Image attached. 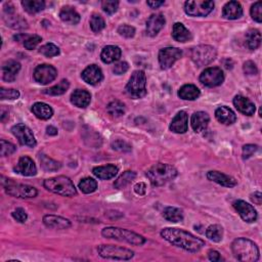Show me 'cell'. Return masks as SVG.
<instances>
[{
	"mask_svg": "<svg viewBox=\"0 0 262 262\" xmlns=\"http://www.w3.org/2000/svg\"><path fill=\"white\" fill-rule=\"evenodd\" d=\"M122 51L120 47L116 46V45H108L105 46L102 53L101 59L105 64H112V62L118 61L121 58Z\"/></svg>",
	"mask_w": 262,
	"mask_h": 262,
	"instance_id": "obj_30",
	"label": "cell"
},
{
	"mask_svg": "<svg viewBox=\"0 0 262 262\" xmlns=\"http://www.w3.org/2000/svg\"><path fill=\"white\" fill-rule=\"evenodd\" d=\"M135 177H137V173L133 172V171H130V170L125 171V172L122 175H120L118 179L114 183V186L115 188H118V189L124 188L125 186H127L132 180H134Z\"/></svg>",
	"mask_w": 262,
	"mask_h": 262,
	"instance_id": "obj_39",
	"label": "cell"
},
{
	"mask_svg": "<svg viewBox=\"0 0 262 262\" xmlns=\"http://www.w3.org/2000/svg\"><path fill=\"white\" fill-rule=\"evenodd\" d=\"M178 172L175 167L165 163H157L147 171V176L154 186H161L174 179Z\"/></svg>",
	"mask_w": 262,
	"mask_h": 262,
	"instance_id": "obj_3",
	"label": "cell"
},
{
	"mask_svg": "<svg viewBox=\"0 0 262 262\" xmlns=\"http://www.w3.org/2000/svg\"><path fill=\"white\" fill-rule=\"evenodd\" d=\"M147 3L151 8H158L159 6L163 5L165 2L164 1H148Z\"/></svg>",
	"mask_w": 262,
	"mask_h": 262,
	"instance_id": "obj_60",
	"label": "cell"
},
{
	"mask_svg": "<svg viewBox=\"0 0 262 262\" xmlns=\"http://www.w3.org/2000/svg\"><path fill=\"white\" fill-rule=\"evenodd\" d=\"M118 33L125 38H132L135 35V28L129 25H122L118 28Z\"/></svg>",
	"mask_w": 262,
	"mask_h": 262,
	"instance_id": "obj_52",
	"label": "cell"
},
{
	"mask_svg": "<svg viewBox=\"0 0 262 262\" xmlns=\"http://www.w3.org/2000/svg\"><path fill=\"white\" fill-rule=\"evenodd\" d=\"M224 74L220 68H208L202 72L200 82L207 87H216L223 83Z\"/></svg>",
	"mask_w": 262,
	"mask_h": 262,
	"instance_id": "obj_11",
	"label": "cell"
},
{
	"mask_svg": "<svg viewBox=\"0 0 262 262\" xmlns=\"http://www.w3.org/2000/svg\"><path fill=\"white\" fill-rule=\"evenodd\" d=\"M246 44L249 49L255 50L261 44V34L258 30L252 29L249 30L246 34Z\"/></svg>",
	"mask_w": 262,
	"mask_h": 262,
	"instance_id": "obj_36",
	"label": "cell"
},
{
	"mask_svg": "<svg viewBox=\"0 0 262 262\" xmlns=\"http://www.w3.org/2000/svg\"><path fill=\"white\" fill-rule=\"evenodd\" d=\"M188 128V116L186 112L180 111L171 121L170 130L174 133L183 134L187 131Z\"/></svg>",
	"mask_w": 262,
	"mask_h": 262,
	"instance_id": "obj_22",
	"label": "cell"
},
{
	"mask_svg": "<svg viewBox=\"0 0 262 262\" xmlns=\"http://www.w3.org/2000/svg\"><path fill=\"white\" fill-rule=\"evenodd\" d=\"M4 21L7 24V26H10L13 29H26L28 28V23H27L26 20H24L22 16L20 15H15V8L13 5L10 4V8H4Z\"/></svg>",
	"mask_w": 262,
	"mask_h": 262,
	"instance_id": "obj_16",
	"label": "cell"
},
{
	"mask_svg": "<svg viewBox=\"0 0 262 262\" xmlns=\"http://www.w3.org/2000/svg\"><path fill=\"white\" fill-rule=\"evenodd\" d=\"M20 97V92L16 89H5L3 87L0 88V99L5 101V99H16Z\"/></svg>",
	"mask_w": 262,
	"mask_h": 262,
	"instance_id": "obj_46",
	"label": "cell"
},
{
	"mask_svg": "<svg viewBox=\"0 0 262 262\" xmlns=\"http://www.w3.org/2000/svg\"><path fill=\"white\" fill-rule=\"evenodd\" d=\"M81 77L84 80V82L90 85H96L102 82L104 78L102 69L96 65L88 66L81 74Z\"/></svg>",
	"mask_w": 262,
	"mask_h": 262,
	"instance_id": "obj_17",
	"label": "cell"
},
{
	"mask_svg": "<svg viewBox=\"0 0 262 262\" xmlns=\"http://www.w3.org/2000/svg\"><path fill=\"white\" fill-rule=\"evenodd\" d=\"M106 23L105 20L102 17V15H92V17H90V28L94 32L98 33L102 30L105 29Z\"/></svg>",
	"mask_w": 262,
	"mask_h": 262,
	"instance_id": "obj_44",
	"label": "cell"
},
{
	"mask_svg": "<svg viewBox=\"0 0 262 262\" xmlns=\"http://www.w3.org/2000/svg\"><path fill=\"white\" fill-rule=\"evenodd\" d=\"M251 16L252 19L256 21L257 23L262 22V2L257 1L251 7Z\"/></svg>",
	"mask_w": 262,
	"mask_h": 262,
	"instance_id": "obj_49",
	"label": "cell"
},
{
	"mask_svg": "<svg viewBox=\"0 0 262 262\" xmlns=\"http://www.w3.org/2000/svg\"><path fill=\"white\" fill-rule=\"evenodd\" d=\"M231 251L233 256L243 262H256L260 256L256 244L246 238L234 240L231 244Z\"/></svg>",
	"mask_w": 262,
	"mask_h": 262,
	"instance_id": "obj_2",
	"label": "cell"
},
{
	"mask_svg": "<svg viewBox=\"0 0 262 262\" xmlns=\"http://www.w3.org/2000/svg\"><path fill=\"white\" fill-rule=\"evenodd\" d=\"M33 114L41 120H48L53 115L52 108L45 103H36L32 107Z\"/></svg>",
	"mask_w": 262,
	"mask_h": 262,
	"instance_id": "obj_31",
	"label": "cell"
},
{
	"mask_svg": "<svg viewBox=\"0 0 262 262\" xmlns=\"http://www.w3.org/2000/svg\"><path fill=\"white\" fill-rule=\"evenodd\" d=\"M216 57H217V50L211 45H198L191 50V59L198 67H204L211 64Z\"/></svg>",
	"mask_w": 262,
	"mask_h": 262,
	"instance_id": "obj_7",
	"label": "cell"
},
{
	"mask_svg": "<svg viewBox=\"0 0 262 262\" xmlns=\"http://www.w3.org/2000/svg\"><path fill=\"white\" fill-rule=\"evenodd\" d=\"M200 94V89L194 84H185L178 90V96L185 101H195Z\"/></svg>",
	"mask_w": 262,
	"mask_h": 262,
	"instance_id": "obj_33",
	"label": "cell"
},
{
	"mask_svg": "<svg viewBox=\"0 0 262 262\" xmlns=\"http://www.w3.org/2000/svg\"><path fill=\"white\" fill-rule=\"evenodd\" d=\"M0 142H1V152H0L1 153V156H3V157L10 156L16 151V147L12 142H8L4 139H1V141Z\"/></svg>",
	"mask_w": 262,
	"mask_h": 262,
	"instance_id": "obj_51",
	"label": "cell"
},
{
	"mask_svg": "<svg viewBox=\"0 0 262 262\" xmlns=\"http://www.w3.org/2000/svg\"><path fill=\"white\" fill-rule=\"evenodd\" d=\"M92 102V94L87 90L77 89L71 94V103L78 108H86Z\"/></svg>",
	"mask_w": 262,
	"mask_h": 262,
	"instance_id": "obj_28",
	"label": "cell"
},
{
	"mask_svg": "<svg viewBox=\"0 0 262 262\" xmlns=\"http://www.w3.org/2000/svg\"><path fill=\"white\" fill-rule=\"evenodd\" d=\"M39 52L45 57L52 58V57H57L60 55V48L53 43H47L40 47Z\"/></svg>",
	"mask_w": 262,
	"mask_h": 262,
	"instance_id": "obj_45",
	"label": "cell"
},
{
	"mask_svg": "<svg viewBox=\"0 0 262 262\" xmlns=\"http://www.w3.org/2000/svg\"><path fill=\"white\" fill-rule=\"evenodd\" d=\"M208 258H209V260H211L213 262H218V261L223 260L219 253L215 250H211V251L208 252Z\"/></svg>",
	"mask_w": 262,
	"mask_h": 262,
	"instance_id": "obj_58",
	"label": "cell"
},
{
	"mask_svg": "<svg viewBox=\"0 0 262 262\" xmlns=\"http://www.w3.org/2000/svg\"><path fill=\"white\" fill-rule=\"evenodd\" d=\"M12 132L15 137L19 139L20 143L23 146L34 148L36 146V139L34 134L29 127H27L24 124H16L12 128Z\"/></svg>",
	"mask_w": 262,
	"mask_h": 262,
	"instance_id": "obj_14",
	"label": "cell"
},
{
	"mask_svg": "<svg viewBox=\"0 0 262 262\" xmlns=\"http://www.w3.org/2000/svg\"><path fill=\"white\" fill-rule=\"evenodd\" d=\"M42 41V38L40 37L39 35H32V36H28L25 40H24V46L25 48L32 50L34 48H36V46Z\"/></svg>",
	"mask_w": 262,
	"mask_h": 262,
	"instance_id": "obj_48",
	"label": "cell"
},
{
	"mask_svg": "<svg viewBox=\"0 0 262 262\" xmlns=\"http://www.w3.org/2000/svg\"><path fill=\"white\" fill-rule=\"evenodd\" d=\"M79 188L80 191L84 194H92L96 191L97 183L96 180H94L92 177H86L79 183Z\"/></svg>",
	"mask_w": 262,
	"mask_h": 262,
	"instance_id": "obj_43",
	"label": "cell"
},
{
	"mask_svg": "<svg viewBox=\"0 0 262 262\" xmlns=\"http://www.w3.org/2000/svg\"><path fill=\"white\" fill-rule=\"evenodd\" d=\"M172 37L178 42H186L192 39V33L185 28L184 24L175 23L173 25Z\"/></svg>",
	"mask_w": 262,
	"mask_h": 262,
	"instance_id": "obj_34",
	"label": "cell"
},
{
	"mask_svg": "<svg viewBox=\"0 0 262 262\" xmlns=\"http://www.w3.org/2000/svg\"><path fill=\"white\" fill-rule=\"evenodd\" d=\"M119 7V2L118 1H114V0H105V1L102 2V8L105 13L108 15H113L117 11H118Z\"/></svg>",
	"mask_w": 262,
	"mask_h": 262,
	"instance_id": "obj_47",
	"label": "cell"
},
{
	"mask_svg": "<svg viewBox=\"0 0 262 262\" xmlns=\"http://www.w3.org/2000/svg\"><path fill=\"white\" fill-rule=\"evenodd\" d=\"M39 160H40L41 167L46 171H58L62 167V164L60 163V162L47 157L46 155H43V154L40 155Z\"/></svg>",
	"mask_w": 262,
	"mask_h": 262,
	"instance_id": "obj_42",
	"label": "cell"
},
{
	"mask_svg": "<svg viewBox=\"0 0 262 262\" xmlns=\"http://www.w3.org/2000/svg\"><path fill=\"white\" fill-rule=\"evenodd\" d=\"M214 8V2L210 0H189L185 3V12L191 16H206Z\"/></svg>",
	"mask_w": 262,
	"mask_h": 262,
	"instance_id": "obj_9",
	"label": "cell"
},
{
	"mask_svg": "<svg viewBox=\"0 0 262 262\" xmlns=\"http://www.w3.org/2000/svg\"><path fill=\"white\" fill-rule=\"evenodd\" d=\"M206 237L215 243H219L223 237L222 227H220L219 224L210 225V227L206 230Z\"/></svg>",
	"mask_w": 262,
	"mask_h": 262,
	"instance_id": "obj_38",
	"label": "cell"
},
{
	"mask_svg": "<svg viewBox=\"0 0 262 262\" xmlns=\"http://www.w3.org/2000/svg\"><path fill=\"white\" fill-rule=\"evenodd\" d=\"M210 122V117L205 112H196L193 114L191 124L195 132L200 133L207 129Z\"/></svg>",
	"mask_w": 262,
	"mask_h": 262,
	"instance_id": "obj_26",
	"label": "cell"
},
{
	"mask_svg": "<svg viewBox=\"0 0 262 262\" xmlns=\"http://www.w3.org/2000/svg\"><path fill=\"white\" fill-rule=\"evenodd\" d=\"M43 185L47 191L64 197H73L77 194L73 182L64 175L44 180Z\"/></svg>",
	"mask_w": 262,
	"mask_h": 262,
	"instance_id": "obj_5",
	"label": "cell"
},
{
	"mask_svg": "<svg viewBox=\"0 0 262 262\" xmlns=\"http://www.w3.org/2000/svg\"><path fill=\"white\" fill-rule=\"evenodd\" d=\"M43 223L45 227L55 230H67L71 227V221L67 218L57 215H45L43 217Z\"/></svg>",
	"mask_w": 262,
	"mask_h": 262,
	"instance_id": "obj_21",
	"label": "cell"
},
{
	"mask_svg": "<svg viewBox=\"0 0 262 262\" xmlns=\"http://www.w3.org/2000/svg\"><path fill=\"white\" fill-rule=\"evenodd\" d=\"M243 15V7L238 1H230L222 8V16L225 20H237Z\"/></svg>",
	"mask_w": 262,
	"mask_h": 262,
	"instance_id": "obj_25",
	"label": "cell"
},
{
	"mask_svg": "<svg viewBox=\"0 0 262 262\" xmlns=\"http://www.w3.org/2000/svg\"><path fill=\"white\" fill-rule=\"evenodd\" d=\"M166 20L165 16L162 14H156V15H152L149 20L147 21V33L151 37H155L158 33L163 29V27L165 26Z\"/></svg>",
	"mask_w": 262,
	"mask_h": 262,
	"instance_id": "obj_19",
	"label": "cell"
},
{
	"mask_svg": "<svg viewBox=\"0 0 262 262\" xmlns=\"http://www.w3.org/2000/svg\"><path fill=\"white\" fill-rule=\"evenodd\" d=\"M69 87H70L69 81L64 79V80H62L59 84L52 86L48 89L43 90V93L48 94V95H62L67 92Z\"/></svg>",
	"mask_w": 262,
	"mask_h": 262,
	"instance_id": "obj_40",
	"label": "cell"
},
{
	"mask_svg": "<svg viewBox=\"0 0 262 262\" xmlns=\"http://www.w3.org/2000/svg\"><path fill=\"white\" fill-rule=\"evenodd\" d=\"M102 234L104 238L125 242L134 246H140L146 243V239H144L142 236H140V234L128 231V230H125V229H120V228H115V227L105 228L102 231Z\"/></svg>",
	"mask_w": 262,
	"mask_h": 262,
	"instance_id": "obj_4",
	"label": "cell"
},
{
	"mask_svg": "<svg viewBox=\"0 0 262 262\" xmlns=\"http://www.w3.org/2000/svg\"><path fill=\"white\" fill-rule=\"evenodd\" d=\"M233 105L236 107V109L246 116H252L254 115L256 108L255 105L253 104L249 98L243 96V95H236L233 98Z\"/></svg>",
	"mask_w": 262,
	"mask_h": 262,
	"instance_id": "obj_23",
	"label": "cell"
},
{
	"mask_svg": "<svg viewBox=\"0 0 262 262\" xmlns=\"http://www.w3.org/2000/svg\"><path fill=\"white\" fill-rule=\"evenodd\" d=\"M258 147L256 144H246V146L243 147V152H242V156L244 160H247L249 158H251L253 155H254V153L257 151Z\"/></svg>",
	"mask_w": 262,
	"mask_h": 262,
	"instance_id": "obj_53",
	"label": "cell"
},
{
	"mask_svg": "<svg viewBox=\"0 0 262 262\" xmlns=\"http://www.w3.org/2000/svg\"><path fill=\"white\" fill-rule=\"evenodd\" d=\"M161 237L172 245L191 253H197L205 246L203 240L197 238L191 232L179 229H163L161 231Z\"/></svg>",
	"mask_w": 262,
	"mask_h": 262,
	"instance_id": "obj_1",
	"label": "cell"
},
{
	"mask_svg": "<svg viewBox=\"0 0 262 262\" xmlns=\"http://www.w3.org/2000/svg\"><path fill=\"white\" fill-rule=\"evenodd\" d=\"M22 5L29 14H37L45 8V2L42 0H23Z\"/></svg>",
	"mask_w": 262,
	"mask_h": 262,
	"instance_id": "obj_37",
	"label": "cell"
},
{
	"mask_svg": "<svg viewBox=\"0 0 262 262\" xmlns=\"http://www.w3.org/2000/svg\"><path fill=\"white\" fill-rule=\"evenodd\" d=\"M61 20L69 25H77L80 22V15L71 6L62 7L60 12Z\"/></svg>",
	"mask_w": 262,
	"mask_h": 262,
	"instance_id": "obj_32",
	"label": "cell"
},
{
	"mask_svg": "<svg viewBox=\"0 0 262 262\" xmlns=\"http://www.w3.org/2000/svg\"><path fill=\"white\" fill-rule=\"evenodd\" d=\"M163 217L170 222H180L184 220V212L175 207H167L163 211Z\"/></svg>",
	"mask_w": 262,
	"mask_h": 262,
	"instance_id": "obj_35",
	"label": "cell"
},
{
	"mask_svg": "<svg viewBox=\"0 0 262 262\" xmlns=\"http://www.w3.org/2000/svg\"><path fill=\"white\" fill-rule=\"evenodd\" d=\"M126 92L134 98H140L147 94V77L143 71H134L127 85Z\"/></svg>",
	"mask_w": 262,
	"mask_h": 262,
	"instance_id": "obj_6",
	"label": "cell"
},
{
	"mask_svg": "<svg viewBox=\"0 0 262 262\" xmlns=\"http://www.w3.org/2000/svg\"><path fill=\"white\" fill-rule=\"evenodd\" d=\"M119 172V169L113 164H108L105 166H97L92 169V173L99 179L108 180L115 177Z\"/></svg>",
	"mask_w": 262,
	"mask_h": 262,
	"instance_id": "obj_29",
	"label": "cell"
},
{
	"mask_svg": "<svg viewBox=\"0 0 262 262\" xmlns=\"http://www.w3.org/2000/svg\"><path fill=\"white\" fill-rule=\"evenodd\" d=\"M13 217L21 223L26 222L27 218H28V215H27L26 211L23 209V208H16V209L12 213Z\"/></svg>",
	"mask_w": 262,
	"mask_h": 262,
	"instance_id": "obj_55",
	"label": "cell"
},
{
	"mask_svg": "<svg viewBox=\"0 0 262 262\" xmlns=\"http://www.w3.org/2000/svg\"><path fill=\"white\" fill-rule=\"evenodd\" d=\"M15 171L23 176H34L37 173V168H36V165L31 158L24 156L21 157L17 162Z\"/></svg>",
	"mask_w": 262,
	"mask_h": 262,
	"instance_id": "obj_18",
	"label": "cell"
},
{
	"mask_svg": "<svg viewBox=\"0 0 262 262\" xmlns=\"http://www.w3.org/2000/svg\"><path fill=\"white\" fill-rule=\"evenodd\" d=\"M46 132L48 135H51V137H55V135L58 134V129L56 127H53V126H48L46 128Z\"/></svg>",
	"mask_w": 262,
	"mask_h": 262,
	"instance_id": "obj_61",
	"label": "cell"
},
{
	"mask_svg": "<svg viewBox=\"0 0 262 262\" xmlns=\"http://www.w3.org/2000/svg\"><path fill=\"white\" fill-rule=\"evenodd\" d=\"M5 193L15 198H21V199H30L35 198L37 196L38 192L34 186L28 185H21L15 184L8 179V184L5 185Z\"/></svg>",
	"mask_w": 262,
	"mask_h": 262,
	"instance_id": "obj_10",
	"label": "cell"
},
{
	"mask_svg": "<svg viewBox=\"0 0 262 262\" xmlns=\"http://www.w3.org/2000/svg\"><path fill=\"white\" fill-rule=\"evenodd\" d=\"M107 111L112 117L119 118L125 114V105L120 101H113L107 106Z\"/></svg>",
	"mask_w": 262,
	"mask_h": 262,
	"instance_id": "obj_41",
	"label": "cell"
},
{
	"mask_svg": "<svg viewBox=\"0 0 262 262\" xmlns=\"http://www.w3.org/2000/svg\"><path fill=\"white\" fill-rule=\"evenodd\" d=\"M207 178L211 180V182H214L225 187H233L238 185L236 178H233L232 176L227 175L224 173H221L219 172V171H215V170L209 171V172L207 173Z\"/></svg>",
	"mask_w": 262,
	"mask_h": 262,
	"instance_id": "obj_20",
	"label": "cell"
},
{
	"mask_svg": "<svg viewBox=\"0 0 262 262\" xmlns=\"http://www.w3.org/2000/svg\"><path fill=\"white\" fill-rule=\"evenodd\" d=\"M134 192L139 196H143L147 192V185L143 183H139L134 185Z\"/></svg>",
	"mask_w": 262,
	"mask_h": 262,
	"instance_id": "obj_57",
	"label": "cell"
},
{
	"mask_svg": "<svg viewBox=\"0 0 262 262\" xmlns=\"http://www.w3.org/2000/svg\"><path fill=\"white\" fill-rule=\"evenodd\" d=\"M98 255L106 259L115 260H129L134 256V252L115 245H101L97 247Z\"/></svg>",
	"mask_w": 262,
	"mask_h": 262,
	"instance_id": "obj_8",
	"label": "cell"
},
{
	"mask_svg": "<svg viewBox=\"0 0 262 262\" xmlns=\"http://www.w3.org/2000/svg\"><path fill=\"white\" fill-rule=\"evenodd\" d=\"M20 70H21L20 62H17L16 61H13V60L6 61L2 65L3 80L8 83L14 82Z\"/></svg>",
	"mask_w": 262,
	"mask_h": 262,
	"instance_id": "obj_24",
	"label": "cell"
},
{
	"mask_svg": "<svg viewBox=\"0 0 262 262\" xmlns=\"http://www.w3.org/2000/svg\"><path fill=\"white\" fill-rule=\"evenodd\" d=\"M233 208L237 210V212L240 214L241 218L248 223L255 222L257 220V212L254 209V207L250 205L249 203L243 201V200H237L233 202Z\"/></svg>",
	"mask_w": 262,
	"mask_h": 262,
	"instance_id": "obj_15",
	"label": "cell"
},
{
	"mask_svg": "<svg viewBox=\"0 0 262 262\" xmlns=\"http://www.w3.org/2000/svg\"><path fill=\"white\" fill-rule=\"evenodd\" d=\"M250 199L253 203L258 205V206H260L262 204V194L260 192H255L254 194H252L250 196Z\"/></svg>",
	"mask_w": 262,
	"mask_h": 262,
	"instance_id": "obj_59",
	"label": "cell"
},
{
	"mask_svg": "<svg viewBox=\"0 0 262 262\" xmlns=\"http://www.w3.org/2000/svg\"><path fill=\"white\" fill-rule=\"evenodd\" d=\"M34 79L39 84L46 85L52 82L58 76L57 69L50 65H40L34 71Z\"/></svg>",
	"mask_w": 262,
	"mask_h": 262,
	"instance_id": "obj_13",
	"label": "cell"
},
{
	"mask_svg": "<svg viewBox=\"0 0 262 262\" xmlns=\"http://www.w3.org/2000/svg\"><path fill=\"white\" fill-rule=\"evenodd\" d=\"M129 69V66L126 62H117V64L114 66L113 68V72L116 74V75H122L124 73H126V72L128 71Z\"/></svg>",
	"mask_w": 262,
	"mask_h": 262,
	"instance_id": "obj_56",
	"label": "cell"
},
{
	"mask_svg": "<svg viewBox=\"0 0 262 262\" xmlns=\"http://www.w3.org/2000/svg\"><path fill=\"white\" fill-rule=\"evenodd\" d=\"M243 70H244V73L249 76L256 75L258 73V69L252 61H247L243 66Z\"/></svg>",
	"mask_w": 262,
	"mask_h": 262,
	"instance_id": "obj_54",
	"label": "cell"
},
{
	"mask_svg": "<svg viewBox=\"0 0 262 262\" xmlns=\"http://www.w3.org/2000/svg\"><path fill=\"white\" fill-rule=\"evenodd\" d=\"M215 118L224 125H231L237 121V116L229 107H219L215 111Z\"/></svg>",
	"mask_w": 262,
	"mask_h": 262,
	"instance_id": "obj_27",
	"label": "cell"
},
{
	"mask_svg": "<svg viewBox=\"0 0 262 262\" xmlns=\"http://www.w3.org/2000/svg\"><path fill=\"white\" fill-rule=\"evenodd\" d=\"M183 56L182 49L177 47H166L159 52V64L162 70H168Z\"/></svg>",
	"mask_w": 262,
	"mask_h": 262,
	"instance_id": "obj_12",
	"label": "cell"
},
{
	"mask_svg": "<svg viewBox=\"0 0 262 262\" xmlns=\"http://www.w3.org/2000/svg\"><path fill=\"white\" fill-rule=\"evenodd\" d=\"M112 149L115 151H118V152H123V153H128L132 150L130 144L128 142L122 140V139H117V140L113 141L112 142Z\"/></svg>",
	"mask_w": 262,
	"mask_h": 262,
	"instance_id": "obj_50",
	"label": "cell"
}]
</instances>
